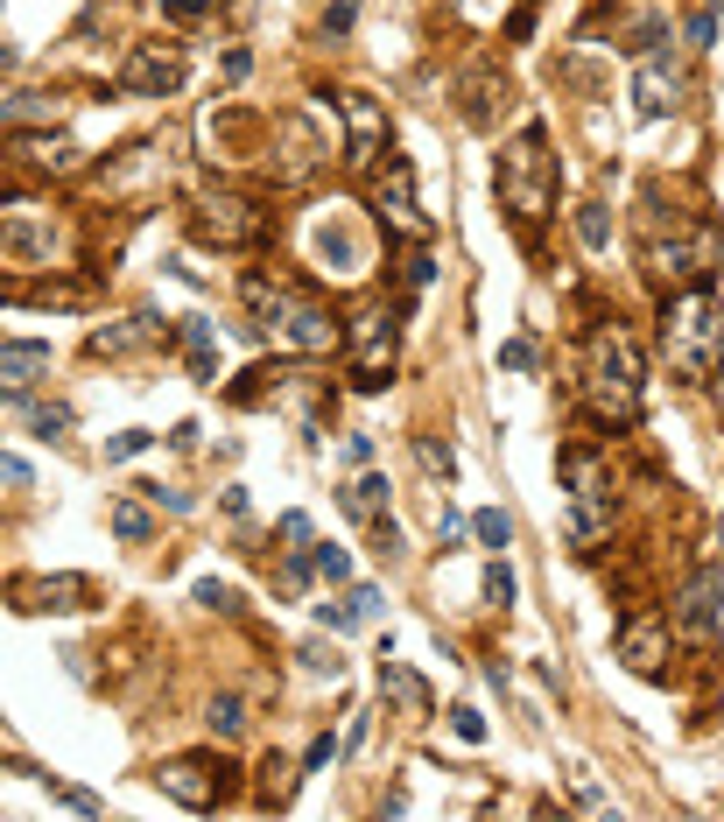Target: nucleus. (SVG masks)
<instances>
[{
    "label": "nucleus",
    "mask_w": 724,
    "mask_h": 822,
    "mask_svg": "<svg viewBox=\"0 0 724 822\" xmlns=\"http://www.w3.org/2000/svg\"><path fill=\"white\" fill-rule=\"evenodd\" d=\"M204 724H212V738H225V745H233V738L246 732V696H233V690H225V696H212V703H204Z\"/></svg>",
    "instance_id": "nucleus-28"
},
{
    "label": "nucleus",
    "mask_w": 724,
    "mask_h": 822,
    "mask_svg": "<svg viewBox=\"0 0 724 822\" xmlns=\"http://www.w3.org/2000/svg\"><path fill=\"white\" fill-rule=\"evenodd\" d=\"M246 310H254V331L275 338L281 352L296 359H323V352H345V323H338L310 289H296L289 275H268V267H254V275L239 281Z\"/></svg>",
    "instance_id": "nucleus-1"
},
{
    "label": "nucleus",
    "mask_w": 724,
    "mask_h": 822,
    "mask_svg": "<svg viewBox=\"0 0 724 822\" xmlns=\"http://www.w3.org/2000/svg\"><path fill=\"white\" fill-rule=\"evenodd\" d=\"M233 759H212V752H177L156 767V788L177 801V809H225L233 801Z\"/></svg>",
    "instance_id": "nucleus-10"
},
{
    "label": "nucleus",
    "mask_w": 724,
    "mask_h": 822,
    "mask_svg": "<svg viewBox=\"0 0 724 822\" xmlns=\"http://www.w3.org/2000/svg\"><path fill=\"white\" fill-rule=\"evenodd\" d=\"M402 317H408V302H366V310L345 323V373H352L359 394L394 387V359H402Z\"/></svg>",
    "instance_id": "nucleus-7"
},
{
    "label": "nucleus",
    "mask_w": 724,
    "mask_h": 822,
    "mask_svg": "<svg viewBox=\"0 0 724 822\" xmlns=\"http://www.w3.org/2000/svg\"><path fill=\"white\" fill-rule=\"evenodd\" d=\"M338 120H345V169H373L387 156V113H380V99L345 92V99H338Z\"/></svg>",
    "instance_id": "nucleus-15"
},
{
    "label": "nucleus",
    "mask_w": 724,
    "mask_h": 822,
    "mask_svg": "<svg viewBox=\"0 0 724 822\" xmlns=\"http://www.w3.org/2000/svg\"><path fill=\"white\" fill-rule=\"evenodd\" d=\"M156 8L169 14V22H204V14H212V0H156Z\"/></svg>",
    "instance_id": "nucleus-45"
},
{
    "label": "nucleus",
    "mask_w": 724,
    "mask_h": 822,
    "mask_svg": "<svg viewBox=\"0 0 724 822\" xmlns=\"http://www.w3.org/2000/svg\"><path fill=\"white\" fill-rule=\"evenodd\" d=\"M43 373H50V345H43V338H14V345H0V387H8V394H29Z\"/></svg>",
    "instance_id": "nucleus-20"
},
{
    "label": "nucleus",
    "mask_w": 724,
    "mask_h": 822,
    "mask_svg": "<svg viewBox=\"0 0 724 822\" xmlns=\"http://www.w3.org/2000/svg\"><path fill=\"white\" fill-rule=\"evenodd\" d=\"M415 457H423V471L457 478V450H450V444H436V436H415Z\"/></svg>",
    "instance_id": "nucleus-33"
},
{
    "label": "nucleus",
    "mask_w": 724,
    "mask_h": 822,
    "mask_svg": "<svg viewBox=\"0 0 724 822\" xmlns=\"http://www.w3.org/2000/svg\"><path fill=\"white\" fill-rule=\"evenodd\" d=\"M500 366H507V373H535V338H507V345H500Z\"/></svg>",
    "instance_id": "nucleus-40"
},
{
    "label": "nucleus",
    "mask_w": 724,
    "mask_h": 822,
    "mask_svg": "<svg viewBox=\"0 0 724 822\" xmlns=\"http://www.w3.org/2000/svg\"><path fill=\"white\" fill-rule=\"evenodd\" d=\"M14 611H85L92 584L85 577H14Z\"/></svg>",
    "instance_id": "nucleus-18"
},
{
    "label": "nucleus",
    "mask_w": 724,
    "mask_h": 822,
    "mask_svg": "<svg viewBox=\"0 0 724 822\" xmlns=\"http://www.w3.org/2000/svg\"><path fill=\"white\" fill-rule=\"evenodd\" d=\"M148 444H156V436H148V429H120V436H113V444H106V465H127V457H141Z\"/></svg>",
    "instance_id": "nucleus-38"
},
{
    "label": "nucleus",
    "mask_w": 724,
    "mask_h": 822,
    "mask_svg": "<svg viewBox=\"0 0 724 822\" xmlns=\"http://www.w3.org/2000/svg\"><path fill=\"white\" fill-rule=\"evenodd\" d=\"M387 492H394V485H387V478H380V471L366 465V471H359L352 485H345V513H352V521H366V527H373L380 513H387Z\"/></svg>",
    "instance_id": "nucleus-24"
},
{
    "label": "nucleus",
    "mask_w": 724,
    "mask_h": 822,
    "mask_svg": "<svg viewBox=\"0 0 724 822\" xmlns=\"http://www.w3.org/2000/svg\"><path fill=\"white\" fill-rule=\"evenodd\" d=\"M661 359L690 387H711L724 373V302L711 296V281L661 296Z\"/></svg>",
    "instance_id": "nucleus-3"
},
{
    "label": "nucleus",
    "mask_w": 724,
    "mask_h": 822,
    "mask_svg": "<svg viewBox=\"0 0 724 822\" xmlns=\"http://www.w3.org/2000/svg\"><path fill=\"white\" fill-rule=\"evenodd\" d=\"M450 732L465 738V745H486V717L471 711V703H457V711H450Z\"/></svg>",
    "instance_id": "nucleus-42"
},
{
    "label": "nucleus",
    "mask_w": 724,
    "mask_h": 822,
    "mask_svg": "<svg viewBox=\"0 0 724 822\" xmlns=\"http://www.w3.org/2000/svg\"><path fill=\"white\" fill-rule=\"evenodd\" d=\"M634 106H640V120H661V113H675V106H682V71L669 64V50H640Z\"/></svg>",
    "instance_id": "nucleus-16"
},
{
    "label": "nucleus",
    "mask_w": 724,
    "mask_h": 822,
    "mask_svg": "<svg viewBox=\"0 0 724 822\" xmlns=\"http://www.w3.org/2000/svg\"><path fill=\"white\" fill-rule=\"evenodd\" d=\"M345 598H352V611H359V626H373L380 611H387V598H380V584H352Z\"/></svg>",
    "instance_id": "nucleus-39"
},
{
    "label": "nucleus",
    "mask_w": 724,
    "mask_h": 822,
    "mask_svg": "<svg viewBox=\"0 0 724 822\" xmlns=\"http://www.w3.org/2000/svg\"><path fill=\"white\" fill-rule=\"evenodd\" d=\"M156 338H169L162 317H120V323H99V331L85 338V352L92 359H135L141 345H156Z\"/></svg>",
    "instance_id": "nucleus-19"
},
{
    "label": "nucleus",
    "mask_w": 724,
    "mask_h": 822,
    "mask_svg": "<svg viewBox=\"0 0 724 822\" xmlns=\"http://www.w3.org/2000/svg\"><path fill=\"white\" fill-rule=\"evenodd\" d=\"M535 35V8H513V22H507V43H528Z\"/></svg>",
    "instance_id": "nucleus-55"
},
{
    "label": "nucleus",
    "mask_w": 724,
    "mask_h": 822,
    "mask_svg": "<svg viewBox=\"0 0 724 822\" xmlns=\"http://www.w3.org/2000/svg\"><path fill=\"white\" fill-rule=\"evenodd\" d=\"M56 120H64V106L43 99V92H22V99L0 113V127H56Z\"/></svg>",
    "instance_id": "nucleus-27"
},
{
    "label": "nucleus",
    "mask_w": 724,
    "mask_h": 822,
    "mask_svg": "<svg viewBox=\"0 0 724 822\" xmlns=\"http://www.w3.org/2000/svg\"><path fill=\"white\" fill-rule=\"evenodd\" d=\"M310 577H317V563L302 556V548H289V563H281V590H289V598H302V590H310Z\"/></svg>",
    "instance_id": "nucleus-36"
},
{
    "label": "nucleus",
    "mask_w": 724,
    "mask_h": 822,
    "mask_svg": "<svg viewBox=\"0 0 724 822\" xmlns=\"http://www.w3.org/2000/svg\"><path fill=\"white\" fill-rule=\"evenodd\" d=\"M345 457H352L359 471H366V465H373V436H366V429H359V436H345Z\"/></svg>",
    "instance_id": "nucleus-56"
},
{
    "label": "nucleus",
    "mask_w": 724,
    "mask_h": 822,
    "mask_svg": "<svg viewBox=\"0 0 724 822\" xmlns=\"http://www.w3.org/2000/svg\"><path fill=\"white\" fill-rule=\"evenodd\" d=\"M14 408H22V423H29L35 436H71V423H78L64 401H35V394H14Z\"/></svg>",
    "instance_id": "nucleus-26"
},
{
    "label": "nucleus",
    "mask_w": 724,
    "mask_h": 822,
    "mask_svg": "<svg viewBox=\"0 0 724 822\" xmlns=\"http://www.w3.org/2000/svg\"><path fill=\"white\" fill-rule=\"evenodd\" d=\"M29 478H35L29 457H0V485H29Z\"/></svg>",
    "instance_id": "nucleus-54"
},
{
    "label": "nucleus",
    "mask_w": 724,
    "mask_h": 822,
    "mask_svg": "<svg viewBox=\"0 0 724 822\" xmlns=\"http://www.w3.org/2000/svg\"><path fill=\"white\" fill-rule=\"evenodd\" d=\"M302 661H310L317 675H338V668H345V661H338V647H323V640H310V647H302Z\"/></svg>",
    "instance_id": "nucleus-48"
},
{
    "label": "nucleus",
    "mask_w": 724,
    "mask_h": 822,
    "mask_svg": "<svg viewBox=\"0 0 724 822\" xmlns=\"http://www.w3.org/2000/svg\"><path fill=\"white\" fill-rule=\"evenodd\" d=\"M513 590H521V584H513V569H507V563H492V569H486V605H492V611H507V605H513Z\"/></svg>",
    "instance_id": "nucleus-37"
},
{
    "label": "nucleus",
    "mask_w": 724,
    "mask_h": 822,
    "mask_svg": "<svg viewBox=\"0 0 724 822\" xmlns=\"http://www.w3.org/2000/svg\"><path fill=\"white\" fill-rule=\"evenodd\" d=\"M113 534H120L127 548H141L148 534H156V513H148L141 500H120V506H113Z\"/></svg>",
    "instance_id": "nucleus-29"
},
{
    "label": "nucleus",
    "mask_w": 724,
    "mask_h": 822,
    "mask_svg": "<svg viewBox=\"0 0 724 822\" xmlns=\"http://www.w3.org/2000/svg\"><path fill=\"white\" fill-rule=\"evenodd\" d=\"M366 177H373V218L387 225L394 239L423 246V239H429V212H423V198H415V169H408V156H394V148H387V162H373Z\"/></svg>",
    "instance_id": "nucleus-9"
},
{
    "label": "nucleus",
    "mask_w": 724,
    "mask_h": 822,
    "mask_svg": "<svg viewBox=\"0 0 724 822\" xmlns=\"http://www.w3.org/2000/svg\"><path fill=\"white\" fill-rule=\"evenodd\" d=\"M471 534H479L486 548H507L513 542V521H507L500 506H479V513H471Z\"/></svg>",
    "instance_id": "nucleus-32"
},
{
    "label": "nucleus",
    "mask_w": 724,
    "mask_h": 822,
    "mask_svg": "<svg viewBox=\"0 0 724 822\" xmlns=\"http://www.w3.org/2000/svg\"><path fill=\"white\" fill-rule=\"evenodd\" d=\"M310 563H317V577H331V584H345V577H352V556H345V548H331V542H317V548H310Z\"/></svg>",
    "instance_id": "nucleus-34"
},
{
    "label": "nucleus",
    "mask_w": 724,
    "mask_h": 822,
    "mask_svg": "<svg viewBox=\"0 0 724 822\" xmlns=\"http://www.w3.org/2000/svg\"><path fill=\"white\" fill-rule=\"evenodd\" d=\"M275 534H281L289 548H310V513H281V521H275Z\"/></svg>",
    "instance_id": "nucleus-44"
},
{
    "label": "nucleus",
    "mask_w": 724,
    "mask_h": 822,
    "mask_svg": "<svg viewBox=\"0 0 724 822\" xmlns=\"http://www.w3.org/2000/svg\"><path fill=\"white\" fill-rule=\"evenodd\" d=\"M711 35H717V8H696L690 14V50H711Z\"/></svg>",
    "instance_id": "nucleus-46"
},
{
    "label": "nucleus",
    "mask_w": 724,
    "mask_h": 822,
    "mask_svg": "<svg viewBox=\"0 0 724 822\" xmlns=\"http://www.w3.org/2000/svg\"><path fill=\"white\" fill-rule=\"evenodd\" d=\"M436 542H444V548H457V542H465V513H436Z\"/></svg>",
    "instance_id": "nucleus-51"
},
{
    "label": "nucleus",
    "mask_w": 724,
    "mask_h": 822,
    "mask_svg": "<svg viewBox=\"0 0 724 822\" xmlns=\"http://www.w3.org/2000/svg\"><path fill=\"white\" fill-rule=\"evenodd\" d=\"M8 156L35 169V177H78L85 169V148L71 134H50V127H8Z\"/></svg>",
    "instance_id": "nucleus-14"
},
{
    "label": "nucleus",
    "mask_w": 724,
    "mask_h": 822,
    "mask_svg": "<svg viewBox=\"0 0 724 822\" xmlns=\"http://www.w3.org/2000/svg\"><path fill=\"white\" fill-rule=\"evenodd\" d=\"M584 408L590 423L605 429H634L640 408H647V366H640V345L626 338V323H598L584 345Z\"/></svg>",
    "instance_id": "nucleus-2"
},
{
    "label": "nucleus",
    "mask_w": 724,
    "mask_h": 822,
    "mask_svg": "<svg viewBox=\"0 0 724 822\" xmlns=\"http://www.w3.org/2000/svg\"><path fill=\"white\" fill-rule=\"evenodd\" d=\"M380 696H394L408 717H429V703H436V696H429V682L415 675V668H402L394 654H380Z\"/></svg>",
    "instance_id": "nucleus-23"
},
{
    "label": "nucleus",
    "mask_w": 724,
    "mask_h": 822,
    "mask_svg": "<svg viewBox=\"0 0 724 822\" xmlns=\"http://www.w3.org/2000/svg\"><path fill=\"white\" fill-rule=\"evenodd\" d=\"M190 78V56L183 43H135L120 64V92L127 99H169V92H183Z\"/></svg>",
    "instance_id": "nucleus-11"
},
{
    "label": "nucleus",
    "mask_w": 724,
    "mask_h": 822,
    "mask_svg": "<svg viewBox=\"0 0 724 822\" xmlns=\"http://www.w3.org/2000/svg\"><path fill=\"white\" fill-rule=\"evenodd\" d=\"M43 780H50V773H43ZM50 794H64L78 815H99V794H85V788H64V780H50Z\"/></svg>",
    "instance_id": "nucleus-49"
},
{
    "label": "nucleus",
    "mask_w": 724,
    "mask_h": 822,
    "mask_svg": "<svg viewBox=\"0 0 724 822\" xmlns=\"http://www.w3.org/2000/svg\"><path fill=\"white\" fill-rule=\"evenodd\" d=\"M640 267L661 296L675 289H703V281L724 267V233L711 218H690V225H669V239H647L640 246Z\"/></svg>",
    "instance_id": "nucleus-5"
},
{
    "label": "nucleus",
    "mask_w": 724,
    "mask_h": 822,
    "mask_svg": "<svg viewBox=\"0 0 724 822\" xmlns=\"http://www.w3.org/2000/svg\"><path fill=\"white\" fill-rule=\"evenodd\" d=\"M0 246H8L14 260L43 267L50 260V212H35V204H29V218H0Z\"/></svg>",
    "instance_id": "nucleus-21"
},
{
    "label": "nucleus",
    "mask_w": 724,
    "mask_h": 822,
    "mask_svg": "<svg viewBox=\"0 0 724 822\" xmlns=\"http://www.w3.org/2000/svg\"><path fill=\"white\" fill-rule=\"evenodd\" d=\"M492 190H500V204L513 212V225H521V233H535V225L556 212L563 169H556V148H549V127H542V120H528V127L500 148Z\"/></svg>",
    "instance_id": "nucleus-4"
},
{
    "label": "nucleus",
    "mask_w": 724,
    "mask_h": 822,
    "mask_svg": "<svg viewBox=\"0 0 724 822\" xmlns=\"http://www.w3.org/2000/svg\"><path fill=\"white\" fill-rule=\"evenodd\" d=\"M190 233H198L204 246L239 254V246L268 239V212H260L246 190H190Z\"/></svg>",
    "instance_id": "nucleus-8"
},
{
    "label": "nucleus",
    "mask_w": 724,
    "mask_h": 822,
    "mask_svg": "<svg viewBox=\"0 0 724 822\" xmlns=\"http://www.w3.org/2000/svg\"><path fill=\"white\" fill-rule=\"evenodd\" d=\"M675 633H690V640H717V626H724V569L717 563H703L690 584L675 590Z\"/></svg>",
    "instance_id": "nucleus-13"
},
{
    "label": "nucleus",
    "mask_w": 724,
    "mask_h": 822,
    "mask_svg": "<svg viewBox=\"0 0 724 822\" xmlns=\"http://www.w3.org/2000/svg\"><path fill=\"white\" fill-rule=\"evenodd\" d=\"M338 752H345V745H338L331 732H317V738H310V752H302V773H323V767H331Z\"/></svg>",
    "instance_id": "nucleus-41"
},
{
    "label": "nucleus",
    "mask_w": 724,
    "mask_h": 822,
    "mask_svg": "<svg viewBox=\"0 0 724 822\" xmlns=\"http://www.w3.org/2000/svg\"><path fill=\"white\" fill-rule=\"evenodd\" d=\"M141 492H148L156 506H169V513H190V492H169V485H141Z\"/></svg>",
    "instance_id": "nucleus-53"
},
{
    "label": "nucleus",
    "mask_w": 724,
    "mask_h": 822,
    "mask_svg": "<svg viewBox=\"0 0 724 822\" xmlns=\"http://www.w3.org/2000/svg\"><path fill=\"white\" fill-rule=\"evenodd\" d=\"M366 738H373V711H352V724H345V738H338V745H345V752H359Z\"/></svg>",
    "instance_id": "nucleus-50"
},
{
    "label": "nucleus",
    "mask_w": 724,
    "mask_h": 822,
    "mask_svg": "<svg viewBox=\"0 0 724 822\" xmlns=\"http://www.w3.org/2000/svg\"><path fill=\"white\" fill-rule=\"evenodd\" d=\"M373 548H380V556H387V563L402 556V527H394L387 513H380V521H373Z\"/></svg>",
    "instance_id": "nucleus-47"
},
{
    "label": "nucleus",
    "mask_w": 724,
    "mask_h": 822,
    "mask_svg": "<svg viewBox=\"0 0 724 822\" xmlns=\"http://www.w3.org/2000/svg\"><path fill=\"white\" fill-rule=\"evenodd\" d=\"M577 239L590 246V254L613 246V218H605V204H577Z\"/></svg>",
    "instance_id": "nucleus-31"
},
{
    "label": "nucleus",
    "mask_w": 724,
    "mask_h": 822,
    "mask_svg": "<svg viewBox=\"0 0 724 822\" xmlns=\"http://www.w3.org/2000/svg\"><path fill=\"white\" fill-rule=\"evenodd\" d=\"M338 254V275H366V260H373V246L345 233V218H338V204H331V218H310V260L323 267Z\"/></svg>",
    "instance_id": "nucleus-17"
},
{
    "label": "nucleus",
    "mask_w": 724,
    "mask_h": 822,
    "mask_svg": "<svg viewBox=\"0 0 724 822\" xmlns=\"http://www.w3.org/2000/svg\"><path fill=\"white\" fill-rule=\"evenodd\" d=\"M569 794H577V809H590V815H613V794H605L598 788V780H590V767H584V759H569Z\"/></svg>",
    "instance_id": "nucleus-30"
},
{
    "label": "nucleus",
    "mask_w": 724,
    "mask_h": 822,
    "mask_svg": "<svg viewBox=\"0 0 724 822\" xmlns=\"http://www.w3.org/2000/svg\"><path fill=\"white\" fill-rule=\"evenodd\" d=\"M556 478L569 485V542L577 548H598L619 521V492H613V465H605L590 444H569L556 457Z\"/></svg>",
    "instance_id": "nucleus-6"
},
{
    "label": "nucleus",
    "mask_w": 724,
    "mask_h": 822,
    "mask_svg": "<svg viewBox=\"0 0 724 822\" xmlns=\"http://www.w3.org/2000/svg\"><path fill=\"white\" fill-rule=\"evenodd\" d=\"M177 338H183V366H190V380H198V387H219V338H212V323H204V317H183Z\"/></svg>",
    "instance_id": "nucleus-22"
},
{
    "label": "nucleus",
    "mask_w": 724,
    "mask_h": 822,
    "mask_svg": "<svg viewBox=\"0 0 724 822\" xmlns=\"http://www.w3.org/2000/svg\"><path fill=\"white\" fill-rule=\"evenodd\" d=\"M246 71H254V56H246V50H225V78H233V85H239V78H246Z\"/></svg>",
    "instance_id": "nucleus-57"
},
{
    "label": "nucleus",
    "mask_w": 724,
    "mask_h": 822,
    "mask_svg": "<svg viewBox=\"0 0 724 822\" xmlns=\"http://www.w3.org/2000/svg\"><path fill=\"white\" fill-rule=\"evenodd\" d=\"M352 22H359V8H352V0H338V8L323 14V35H352Z\"/></svg>",
    "instance_id": "nucleus-52"
},
{
    "label": "nucleus",
    "mask_w": 724,
    "mask_h": 822,
    "mask_svg": "<svg viewBox=\"0 0 724 822\" xmlns=\"http://www.w3.org/2000/svg\"><path fill=\"white\" fill-rule=\"evenodd\" d=\"M669 633H675V619H661V611H626L619 619V633H613V654L634 668V675H669Z\"/></svg>",
    "instance_id": "nucleus-12"
},
{
    "label": "nucleus",
    "mask_w": 724,
    "mask_h": 822,
    "mask_svg": "<svg viewBox=\"0 0 724 822\" xmlns=\"http://www.w3.org/2000/svg\"><path fill=\"white\" fill-rule=\"evenodd\" d=\"M317 626H323V633H359V611H352V598L317 605Z\"/></svg>",
    "instance_id": "nucleus-35"
},
{
    "label": "nucleus",
    "mask_w": 724,
    "mask_h": 822,
    "mask_svg": "<svg viewBox=\"0 0 724 822\" xmlns=\"http://www.w3.org/2000/svg\"><path fill=\"white\" fill-rule=\"evenodd\" d=\"M198 605H212V611H239V590H233V584H219V577H204V584H198Z\"/></svg>",
    "instance_id": "nucleus-43"
},
{
    "label": "nucleus",
    "mask_w": 724,
    "mask_h": 822,
    "mask_svg": "<svg viewBox=\"0 0 724 822\" xmlns=\"http://www.w3.org/2000/svg\"><path fill=\"white\" fill-rule=\"evenodd\" d=\"M296 780H302V767H289L281 752H268V759H260V809H289Z\"/></svg>",
    "instance_id": "nucleus-25"
}]
</instances>
